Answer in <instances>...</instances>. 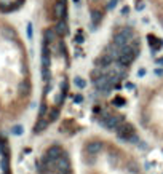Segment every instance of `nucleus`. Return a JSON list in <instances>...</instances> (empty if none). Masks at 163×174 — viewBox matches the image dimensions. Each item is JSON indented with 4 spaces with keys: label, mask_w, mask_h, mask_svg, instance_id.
Returning <instances> with one entry per match:
<instances>
[{
    "label": "nucleus",
    "mask_w": 163,
    "mask_h": 174,
    "mask_svg": "<svg viewBox=\"0 0 163 174\" xmlns=\"http://www.w3.org/2000/svg\"><path fill=\"white\" fill-rule=\"evenodd\" d=\"M50 66H51V54H50V43L43 40L42 45V77L43 81L48 83L51 78V72H50Z\"/></svg>",
    "instance_id": "1"
},
{
    "label": "nucleus",
    "mask_w": 163,
    "mask_h": 174,
    "mask_svg": "<svg viewBox=\"0 0 163 174\" xmlns=\"http://www.w3.org/2000/svg\"><path fill=\"white\" fill-rule=\"evenodd\" d=\"M117 131V136L122 139V141H128V142H139V139L136 138V131L133 128V125L130 123H120L118 128L115 129Z\"/></svg>",
    "instance_id": "2"
},
{
    "label": "nucleus",
    "mask_w": 163,
    "mask_h": 174,
    "mask_svg": "<svg viewBox=\"0 0 163 174\" xmlns=\"http://www.w3.org/2000/svg\"><path fill=\"white\" fill-rule=\"evenodd\" d=\"M138 56L136 54V51L131 48V45H125L120 48V54H118V62H120V66L126 67L130 66L131 62L134 61V58Z\"/></svg>",
    "instance_id": "3"
},
{
    "label": "nucleus",
    "mask_w": 163,
    "mask_h": 174,
    "mask_svg": "<svg viewBox=\"0 0 163 174\" xmlns=\"http://www.w3.org/2000/svg\"><path fill=\"white\" fill-rule=\"evenodd\" d=\"M101 123L103 126H106L107 129H117L118 125L122 123L120 120H118L117 117H114V115H109V114H101Z\"/></svg>",
    "instance_id": "4"
},
{
    "label": "nucleus",
    "mask_w": 163,
    "mask_h": 174,
    "mask_svg": "<svg viewBox=\"0 0 163 174\" xmlns=\"http://www.w3.org/2000/svg\"><path fill=\"white\" fill-rule=\"evenodd\" d=\"M66 13V3L64 0H56V3L53 5V19H61L63 15Z\"/></svg>",
    "instance_id": "5"
},
{
    "label": "nucleus",
    "mask_w": 163,
    "mask_h": 174,
    "mask_svg": "<svg viewBox=\"0 0 163 174\" xmlns=\"http://www.w3.org/2000/svg\"><path fill=\"white\" fill-rule=\"evenodd\" d=\"M56 169H58L59 173L70 169V161H69V158H67L66 153H61V156L56 160Z\"/></svg>",
    "instance_id": "6"
},
{
    "label": "nucleus",
    "mask_w": 163,
    "mask_h": 174,
    "mask_svg": "<svg viewBox=\"0 0 163 174\" xmlns=\"http://www.w3.org/2000/svg\"><path fill=\"white\" fill-rule=\"evenodd\" d=\"M112 62H114V58H112L109 53L103 54L101 58H98V59H96V66H99L101 69H106V67H109Z\"/></svg>",
    "instance_id": "7"
},
{
    "label": "nucleus",
    "mask_w": 163,
    "mask_h": 174,
    "mask_svg": "<svg viewBox=\"0 0 163 174\" xmlns=\"http://www.w3.org/2000/svg\"><path fill=\"white\" fill-rule=\"evenodd\" d=\"M128 43H130V42H128V39L123 35V34H122V30H118V32L114 35V45H115V46L122 48V46L128 45Z\"/></svg>",
    "instance_id": "8"
},
{
    "label": "nucleus",
    "mask_w": 163,
    "mask_h": 174,
    "mask_svg": "<svg viewBox=\"0 0 163 174\" xmlns=\"http://www.w3.org/2000/svg\"><path fill=\"white\" fill-rule=\"evenodd\" d=\"M54 30H56V34L59 37H64V35H67V24H66V21L64 19H58V22H56V26H54Z\"/></svg>",
    "instance_id": "9"
},
{
    "label": "nucleus",
    "mask_w": 163,
    "mask_h": 174,
    "mask_svg": "<svg viewBox=\"0 0 163 174\" xmlns=\"http://www.w3.org/2000/svg\"><path fill=\"white\" fill-rule=\"evenodd\" d=\"M101 150H103V144H101L99 141H93L86 145V152L91 153V155H98Z\"/></svg>",
    "instance_id": "10"
},
{
    "label": "nucleus",
    "mask_w": 163,
    "mask_h": 174,
    "mask_svg": "<svg viewBox=\"0 0 163 174\" xmlns=\"http://www.w3.org/2000/svg\"><path fill=\"white\" fill-rule=\"evenodd\" d=\"M48 121L50 120H46V118H43V117H39V121H37V125L34 126V133L35 134H39V133H42L43 129L48 126Z\"/></svg>",
    "instance_id": "11"
},
{
    "label": "nucleus",
    "mask_w": 163,
    "mask_h": 174,
    "mask_svg": "<svg viewBox=\"0 0 163 174\" xmlns=\"http://www.w3.org/2000/svg\"><path fill=\"white\" fill-rule=\"evenodd\" d=\"M56 30L54 29H46L45 30V34H43V40H45V42H48V43H53L54 40H56Z\"/></svg>",
    "instance_id": "12"
},
{
    "label": "nucleus",
    "mask_w": 163,
    "mask_h": 174,
    "mask_svg": "<svg viewBox=\"0 0 163 174\" xmlns=\"http://www.w3.org/2000/svg\"><path fill=\"white\" fill-rule=\"evenodd\" d=\"M126 169H128L131 174H138V173H139V166L136 165L134 161H128V163H126Z\"/></svg>",
    "instance_id": "13"
},
{
    "label": "nucleus",
    "mask_w": 163,
    "mask_h": 174,
    "mask_svg": "<svg viewBox=\"0 0 163 174\" xmlns=\"http://www.w3.org/2000/svg\"><path fill=\"white\" fill-rule=\"evenodd\" d=\"M11 133H13L15 136H21L22 133H24V128H22V125H15V126L11 128Z\"/></svg>",
    "instance_id": "14"
},
{
    "label": "nucleus",
    "mask_w": 163,
    "mask_h": 174,
    "mask_svg": "<svg viewBox=\"0 0 163 174\" xmlns=\"http://www.w3.org/2000/svg\"><path fill=\"white\" fill-rule=\"evenodd\" d=\"M74 81H75V85H77V86H79V88H82V90H83V88L86 86V81H85V80H83V78H82V77H79V75H77V77L74 78Z\"/></svg>",
    "instance_id": "15"
},
{
    "label": "nucleus",
    "mask_w": 163,
    "mask_h": 174,
    "mask_svg": "<svg viewBox=\"0 0 163 174\" xmlns=\"http://www.w3.org/2000/svg\"><path fill=\"white\" fill-rule=\"evenodd\" d=\"M130 45H131V48L136 51V54H139V51H141V46H139V40H138V39H133Z\"/></svg>",
    "instance_id": "16"
},
{
    "label": "nucleus",
    "mask_w": 163,
    "mask_h": 174,
    "mask_svg": "<svg viewBox=\"0 0 163 174\" xmlns=\"http://www.w3.org/2000/svg\"><path fill=\"white\" fill-rule=\"evenodd\" d=\"M91 18H93L94 24H98V22H99V19H101V13L98 11V10H93V11H91Z\"/></svg>",
    "instance_id": "17"
},
{
    "label": "nucleus",
    "mask_w": 163,
    "mask_h": 174,
    "mask_svg": "<svg viewBox=\"0 0 163 174\" xmlns=\"http://www.w3.org/2000/svg\"><path fill=\"white\" fill-rule=\"evenodd\" d=\"M58 115H59V110H58V109L54 107L53 110H51V114H50L48 120H50V121H54V120H56V118H58Z\"/></svg>",
    "instance_id": "18"
},
{
    "label": "nucleus",
    "mask_w": 163,
    "mask_h": 174,
    "mask_svg": "<svg viewBox=\"0 0 163 174\" xmlns=\"http://www.w3.org/2000/svg\"><path fill=\"white\" fill-rule=\"evenodd\" d=\"M104 72L101 69H96V70H93V74H91V77H93V80H98V78L101 77V75H103Z\"/></svg>",
    "instance_id": "19"
},
{
    "label": "nucleus",
    "mask_w": 163,
    "mask_h": 174,
    "mask_svg": "<svg viewBox=\"0 0 163 174\" xmlns=\"http://www.w3.org/2000/svg\"><path fill=\"white\" fill-rule=\"evenodd\" d=\"M144 2H142V0H136V10H138V11H141V10H144Z\"/></svg>",
    "instance_id": "20"
},
{
    "label": "nucleus",
    "mask_w": 163,
    "mask_h": 174,
    "mask_svg": "<svg viewBox=\"0 0 163 174\" xmlns=\"http://www.w3.org/2000/svg\"><path fill=\"white\" fill-rule=\"evenodd\" d=\"M118 2H120V0H110V2L107 3V8H109V10H114L115 6H117Z\"/></svg>",
    "instance_id": "21"
},
{
    "label": "nucleus",
    "mask_w": 163,
    "mask_h": 174,
    "mask_svg": "<svg viewBox=\"0 0 163 174\" xmlns=\"http://www.w3.org/2000/svg\"><path fill=\"white\" fill-rule=\"evenodd\" d=\"M45 112H46V105H45V102H43V104L40 105V114H39V117H43V115H45Z\"/></svg>",
    "instance_id": "22"
},
{
    "label": "nucleus",
    "mask_w": 163,
    "mask_h": 174,
    "mask_svg": "<svg viewBox=\"0 0 163 174\" xmlns=\"http://www.w3.org/2000/svg\"><path fill=\"white\" fill-rule=\"evenodd\" d=\"M19 90L27 93V91H29V85H27V83H21V85H19Z\"/></svg>",
    "instance_id": "23"
},
{
    "label": "nucleus",
    "mask_w": 163,
    "mask_h": 174,
    "mask_svg": "<svg viewBox=\"0 0 163 174\" xmlns=\"http://www.w3.org/2000/svg\"><path fill=\"white\" fill-rule=\"evenodd\" d=\"M115 104H117V105H123V104H125V101L122 99V98H117V99H115Z\"/></svg>",
    "instance_id": "24"
},
{
    "label": "nucleus",
    "mask_w": 163,
    "mask_h": 174,
    "mask_svg": "<svg viewBox=\"0 0 163 174\" xmlns=\"http://www.w3.org/2000/svg\"><path fill=\"white\" fill-rule=\"evenodd\" d=\"M144 75H145V69H142V67H141V69L138 70V77H144Z\"/></svg>",
    "instance_id": "25"
},
{
    "label": "nucleus",
    "mask_w": 163,
    "mask_h": 174,
    "mask_svg": "<svg viewBox=\"0 0 163 174\" xmlns=\"http://www.w3.org/2000/svg\"><path fill=\"white\" fill-rule=\"evenodd\" d=\"M82 101H83V98H82L80 94H79V96H75V98H74V102H77V104H80Z\"/></svg>",
    "instance_id": "26"
},
{
    "label": "nucleus",
    "mask_w": 163,
    "mask_h": 174,
    "mask_svg": "<svg viewBox=\"0 0 163 174\" xmlns=\"http://www.w3.org/2000/svg\"><path fill=\"white\" fill-rule=\"evenodd\" d=\"M74 42H77V43H82V42H83V37H82V35H77L75 39H74Z\"/></svg>",
    "instance_id": "27"
},
{
    "label": "nucleus",
    "mask_w": 163,
    "mask_h": 174,
    "mask_svg": "<svg viewBox=\"0 0 163 174\" xmlns=\"http://www.w3.org/2000/svg\"><path fill=\"white\" fill-rule=\"evenodd\" d=\"M27 35H29V37H32V26H27Z\"/></svg>",
    "instance_id": "28"
},
{
    "label": "nucleus",
    "mask_w": 163,
    "mask_h": 174,
    "mask_svg": "<svg viewBox=\"0 0 163 174\" xmlns=\"http://www.w3.org/2000/svg\"><path fill=\"white\" fill-rule=\"evenodd\" d=\"M128 11H130L128 8H123V10H122V15H128Z\"/></svg>",
    "instance_id": "29"
},
{
    "label": "nucleus",
    "mask_w": 163,
    "mask_h": 174,
    "mask_svg": "<svg viewBox=\"0 0 163 174\" xmlns=\"http://www.w3.org/2000/svg\"><path fill=\"white\" fill-rule=\"evenodd\" d=\"M157 62L158 64H163V58H162V59H157Z\"/></svg>",
    "instance_id": "30"
},
{
    "label": "nucleus",
    "mask_w": 163,
    "mask_h": 174,
    "mask_svg": "<svg viewBox=\"0 0 163 174\" xmlns=\"http://www.w3.org/2000/svg\"><path fill=\"white\" fill-rule=\"evenodd\" d=\"M160 24H162V27H163V18H160Z\"/></svg>",
    "instance_id": "31"
},
{
    "label": "nucleus",
    "mask_w": 163,
    "mask_h": 174,
    "mask_svg": "<svg viewBox=\"0 0 163 174\" xmlns=\"http://www.w3.org/2000/svg\"><path fill=\"white\" fill-rule=\"evenodd\" d=\"M40 174H46V171H42V173H40Z\"/></svg>",
    "instance_id": "32"
},
{
    "label": "nucleus",
    "mask_w": 163,
    "mask_h": 174,
    "mask_svg": "<svg viewBox=\"0 0 163 174\" xmlns=\"http://www.w3.org/2000/svg\"><path fill=\"white\" fill-rule=\"evenodd\" d=\"M74 2H79V0H74Z\"/></svg>",
    "instance_id": "33"
}]
</instances>
